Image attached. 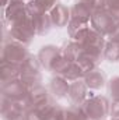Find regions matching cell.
Segmentation results:
<instances>
[{
  "mask_svg": "<svg viewBox=\"0 0 119 120\" xmlns=\"http://www.w3.org/2000/svg\"><path fill=\"white\" fill-rule=\"evenodd\" d=\"M62 52H63L64 57H67L70 61L74 63V61H77V60L81 57V55H83V52H84V48H83V45H80L79 42L71 41V42L66 43V45L62 48Z\"/></svg>",
  "mask_w": 119,
  "mask_h": 120,
  "instance_id": "cell-15",
  "label": "cell"
},
{
  "mask_svg": "<svg viewBox=\"0 0 119 120\" xmlns=\"http://www.w3.org/2000/svg\"><path fill=\"white\" fill-rule=\"evenodd\" d=\"M107 38H108V41H111V42H116V43H119V22L116 24V27L114 28V31H112Z\"/></svg>",
  "mask_w": 119,
  "mask_h": 120,
  "instance_id": "cell-29",
  "label": "cell"
},
{
  "mask_svg": "<svg viewBox=\"0 0 119 120\" xmlns=\"http://www.w3.org/2000/svg\"><path fill=\"white\" fill-rule=\"evenodd\" d=\"M20 80L24 82V85L28 90H32V88H35L38 85H42V75H41V73H21Z\"/></svg>",
  "mask_w": 119,
  "mask_h": 120,
  "instance_id": "cell-20",
  "label": "cell"
},
{
  "mask_svg": "<svg viewBox=\"0 0 119 120\" xmlns=\"http://www.w3.org/2000/svg\"><path fill=\"white\" fill-rule=\"evenodd\" d=\"M49 17H51V21H52V25L56 27V28H63V27H67L70 18H71V13H70V8L62 3H58L51 11H49Z\"/></svg>",
  "mask_w": 119,
  "mask_h": 120,
  "instance_id": "cell-9",
  "label": "cell"
},
{
  "mask_svg": "<svg viewBox=\"0 0 119 120\" xmlns=\"http://www.w3.org/2000/svg\"><path fill=\"white\" fill-rule=\"evenodd\" d=\"M119 21H116L111 14L109 11L105 8V10H97L92 13L91 15V20H90V25L92 30H95L98 34H101L102 36H108L114 28L116 27Z\"/></svg>",
  "mask_w": 119,
  "mask_h": 120,
  "instance_id": "cell-4",
  "label": "cell"
},
{
  "mask_svg": "<svg viewBox=\"0 0 119 120\" xmlns=\"http://www.w3.org/2000/svg\"><path fill=\"white\" fill-rule=\"evenodd\" d=\"M27 14H28L27 3L21 1V0H13L7 7H4V11H3L4 24L11 27L13 24H16V22L21 21L23 18H25Z\"/></svg>",
  "mask_w": 119,
  "mask_h": 120,
  "instance_id": "cell-5",
  "label": "cell"
},
{
  "mask_svg": "<svg viewBox=\"0 0 119 120\" xmlns=\"http://www.w3.org/2000/svg\"><path fill=\"white\" fill-rule=\"evenodd\" d=\"M28 94V88L24 85V82L18 78L6 84H1V96L10 99V101H21L27 96Z\"/></svg>",
  "mask_w": 119,
  "mask_h": 120,
  "instance_id": "cell-6",
  "label": "cell"
},
{
  "mask_svg": "<svg viewBox=\"0 0 119 120\" xmlns=\"http://www.w3.org/2000/svg\"><path fill=\"white\" fill-rule=\"evenodd\" d=\"M84 82L87 84V87L90 88V91H97V90H101L107 85V80H105V75L104 73L97 67L94 70L88 71L86 75H84Z\"/></svg>",
  "mask_w": 119,
  "mask_h": 120,
  "instance_id": "cell-12",
  "label": "cell"
},
{
  "mask_svg": "<svg viewBox=\"0 0 119 120\" xmlns=\"http://www.w3.org/2000/svg\"><path fill=\"white\" fill-rule=\"evenodd\" d=\"M70 13H71V18H79V20H83V21H88L91 20V15H92V8L87 6L86 3L77 0L73 7L70 8Z\"/></svg>",
  "mask_w": 119,
  "mask_h": 120,
  "instance_id": "cell-14",
  "label": "cell"
},
{
  "mask_svg": "<svg viewBox=\"0 0 119 120\" xmlns=\"http://www.w3.org/2000/svg\"><path fill=\"white\" fill-rule=\"evenodd\" d=\"M25 120H45V117L42 116V113L38 109L32 108L25 113Z\"/></svg>",
  "mask_w": 119,
  "mask_h": 120,
  "instance_id": "cell-27",
  "label": "cell"
},
{
  "mask_svg": "<svg viewBox=\"0 0 119 120\" xmlns=\"http://www.w3.org/2000/svg\"><path fill=\"white\" fill-rule=\"evenodd\" d=\"M107 10L116 21H119V0H107Z\"/></svg>",
  "mask_w": 119,
  "mask_h": 120,
  "instance_id": "cell-25",
  "label": "cell"
},
{
  "mask_svg": "<svg viewBox=\"0 0 119 120\" xmlns=\"http://www.w3.org/2000/svg\"><path fill=\"white\" fill-rule=\"evenodd\" d=\"M62 53H63L62 48H59V46H56V45H45V46H42L39 49L36 56H38V59L41 61L42 68L49 71V68L53 64V61L58 59Z\"/></svg>",
  "mask_w": 119,
  "mask_h": 120,
  "instance_id": "cell-8",
  "label": "cell"
},
{
  "mask_svg": "<svg viewBox=\"0 0 119 120\" xmlns=\"http://www.w3.org/2000/svg\"><path fill=\"white\" fill-rule=\"evenodd\" d=\"M64 120H88L80 106L71 105L64 110Z\"/></svg>",
  "mask_w": 119,
  "mask_h": 120,
  "instance_id": "cell-23",
  "label": "cell"
},
{
  "mask_svg": "<svg viewBox=\"0 0 119 120\" xmlns=\"http://www.w3.org/2000/svg\"><path fill=\"white\" fill-rule=\"evenodd\" d=\"M21 1H25V3H28V1H31V0H21Z\"/></svg>",
  "mask_w": 119,
  "mask_h": 120,
  "instance_id": "cell-31",
  "label": "cell"
},
{
  "mask_svg": "<svg viewBox=\"0 0 119 120\" xmlns=\"http://www.w3.org/2000/svg\"><path fill=\"white\" fill-rule=\"evenodd\" d=\"M36 4H38V7L42 10V11H45V13H49L58 3H59V0H34Z\"/></svg>",
  "mask_w": 119,
  "mask_h": 120,
  "instance_id": "cell-26",
  "label": "cell"
},
{
  "mask_svg": "<svg viewBox=\"0 0 119 120\" xmlns=\"http://www.w3.org/2000/svg\"><path fill=\"white\" fill-rule=\"evenodd\" d=\"M49 98H51V92H49L48 88H45L44 85H38V87H35L32 90H28V94L25 96L27 102L30 103L31 109L39 106L41 103H44Z\"/></svg>",
  "mask_w": 119,
  "mask_h": 120,
  "instance_id": "cell-11",
  "label": "cell"
},
{
  "mask_svg": "<svg viewBox=\"0 0 119 120\" xmlns=\"http://www.w3.org/2000/svg\"><path fill=\"white\" fill-rule=\"evenodd\" d=\"M112 120H119V119H112Z\"/></svg>",
  "mask_w": 119,
  "mask_h": 120,
  "instance_id": "cell-32",
  "label": "cell"
},
{
  "mask_svg": "<svg viewBox=\"0 0 119 120\" xmlns=\"http://www.w3.org/2000/svg\"><path fill=\"white\" fill-rule=\"evenodd\" d=\"M102 57H99V56H95V55H91V53H87L86 50L83 52V55H81V57L77 60L76 63H79L80 64V67L86 71V74L91 71V70H94V68H97L98 67V63L101 61Z\"/></svg>",
  "mask_w": 119,
  "mask_h": 120,
  "instance_id": "cell-16",
  "label": "cell"
},
{
  "mask_svg": "<svg viewBox=\"0 0 119 120\" xmlns=\"http://www.w3.org/2000/svg\"><path fill=\"white\" fill-rule=\"evenodd\" d=\"M88 91L90 88L87 84L84 82V80H77L70 82V90H69V99L71 102V105L76 106H81L86 99L88 98Z\"/></svg>",
  "mask_w": 119,
  "mask_h": 120,
  "instance_id": "cell-7",
  "label": "cell"
},
{
  "mask_svg": "<svg viewBox=\"0 0 119 120\" xmlns=\"http://www.w3.org/2000/svg\"><path fill=\"white\" fill-rule=\"evenodd\" d=\"M107 88L112 101H119V75H115L107 81Z\"/></svg>",
  "mask_w": 119,
  "mask_h": 120,
  "instance_id": "cell-24",
  "label": "cell"
},
{
  "mask_svg": "<svg viewBox=\"0 0 119 120\" xmlns=\"http://www.w3.org/2000/svg\"><path fill=\"white\" fill-rule=\"evenodd\" d=\"M49 92L53 98L62 99L69 96V90H70V81H67L63 75H53V78L49 82Z\"/></svg>",
  "mask_w": 119,
  "mask_h": 120,
  "instance_id": "cell-10",
  "label": "cell"
},
{
  "mask_svg": "<svg viewBox=\"0 0 119 120\" xmlns=\"http://www.w3.org/2000/svg\"><path fill=\"white\" fill-rule=\"evenodd\" d=\"M28 55L30 53H28L25 45L16 42L13 39H7L3 45V49H1V61L21 66Z\"/></svg>",
  "mask_w": 119,
  "mask_h": 120,
  "instance_id": "cell-3",
  "label": "cell"
},
{
  "mask_svg": "<svg viewBox=\"0 0 119 120\" xmlns=\"http://www.w3.org/2000/svg\"><path fill=\"white\" fill-rule=\"evenodd\" d=\"M21 75V67L18 64H13V63H6L1 61V68H0V78H1V84L18 80Z\"/></svg>",
  "mask_w": 119,
  "mask_h": 120,
  "instance_id": "cell-13",
  "label": "cell"
},
{
  "mask_svg": "<svg viewBox=\"0 0 119 120\" xmlns=\"http://www.w3.org/2000/svg\"><path fill=\"white\" fill-rule=\"evenodd\" d=\"M11 1H13V0H1V6H3V7H7Z\"/></svg>",
  "mask_w": 119,
  "mask_h": 120,
  "instance_id": "cell-30",
  "label": "cell"
},
{
  "mask_svg": "<svg viewBox=\"0 0 119 120\" xmlns=\"http://www.w3.org/2000/svg\"><path fill=\"white\" fill-rule=\"evenodd\" d=\"M109 116L112 119H119V101H112L109 106Z\"/></svg>",
  "mask_w": 119,
  "mask_h": 120,
  "instance_id": "cell-28",
  "label": "cell"
},
{
  "mask_svg": "<svg viewBox=\"0 0 119 120\" xmlns=\"http://www.w3.org/2000/svg\"><path fill=\"white\" fill-rule=\"evenodd\" d=\"M111 102L102 95H91L80 106L88 120H105L109 116Z\"/></svg>",
  "mask_w": 119,
  "mask_h": 120,
  "instance_id": "cell-1",
  "label": "cell"
},
{
  "mask_svg": "<svg viewBox=\"0 0 119 120\" xmlns=\"http://www.w3.org/2000/svg\"><path fill=\"white\" fill-rule=\"evenodd\" d=\"M102 57L107 60V61H109V63H116V61H119V43L107 41V43L104 46Z\"/></svg>",
  "mask_w": 119,
  "mask_h": 120,
  "instance_id": "cell-18",
  "label": "cell"
},
{
  "mask_svg": "<svg viewBox=\"0 0 119 120\" xmlns=\"http://www.w3.org/2000/svg\"><path fill=\"white\" fill-rule=\"evenodd\" d=\"M86 27H90L88 21H83V20H79V18H70V21H69V24H67L69 36L73 38L77 32H80L81 30H84Z\"/></svg>",
  "mask_w": 119,
  "mask_h": 120,
  "instance_id": "cell-22",
  "label": "cell"
},
{
  "mask_svg": "<svg viewBox=\"0 0 119 120\" xmlns=\"http://www.w3.org/2000/svg\"><path fill=\"white\" fill-rule=\"evenodd\" d=\"M20 67H21V73H41V68H42L38 56H34V55H28Z\"/></svg>",
  "mask_w": 119,
  "mask_h": 120,
  "instance_id": "cell-19",
  "label": "cell"
},
{
  "mask_svg": "<svg viewBox=\"0 0 119 120\" xmlns=\"http://www.w3.org/2000/svg\"><path fill=\"white\" fill-rule=\"evenodd\" d=\"M84 75H86V71L80 67V64L79 63H71V66L69 67V70H67V73L63 75L67 81H70V82H73V81H77V80H83L84 78Z\"/></svg>",
  "mask_w": 119,
  "mask_h": 120,
  "instance_id": "cell-21",
  "label": "cell"
},
{
  "mask_svg": "<svg viewBox=\"0 0 119 120\" xmlns=\"http://www.w3.org/2000/svg\"><path fill=\"white\" fill-rule=\"evenodd\" d=\"M71 63H73V61H70L67 57H64V55L62 53L59 57L53 61V64L51 66L49 73H52L53 75H64V74L67 73L69 67L71 66Z\"/></svg>",
  "mask_w": 119,
  "mask_h": 120,
  "instance_id": "cell-17",
  "label": "cell"
},
{
  "mask_svg": "<svg viewBox=\"0 0 119 120\" xmlns=\"http://www.w3.org/2000/svg\"><path fill=\"white\" fill-rule=\"evenodd\" d=\"M35 28H34V22H32V17L28 13L25 18H23L21 21L13 24L11 27H8V39H13L16 42H20L25 46H28L34 36H35Z\"/></svg>",
  "mask_w": 119,
  "mask_h": 120,
  "instance_id": "cell-2",
  "label": "cell"
}]
</instances>
